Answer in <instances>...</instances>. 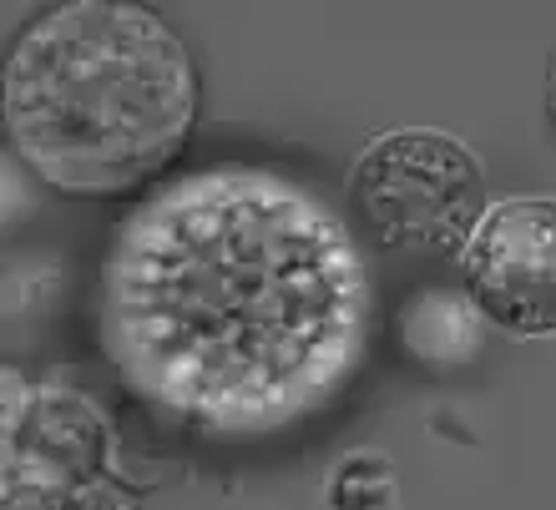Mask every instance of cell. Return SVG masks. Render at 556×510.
<instances>
[{"label": "cell", "mask_w": 556, "mask_h": 510, "mask_svg": "<svg viewBox=\"0 0 556 510\" xmlns=\"http://www.w3.org/2000/svg\"><path fill=\"white\" fill-rule=\"evenodd\" d=\"M369 263L299 177L218 162L117 222L97 329L142 399L207 435H274L334 399L369 344Z\"/></svg>", "instance_id": "1"}, {"label": "cell", "mask_w": 556, "mask_h": 510, "mask_svg": "<svg viewBox=\"0 0 556 510\" xmlns=\"http://www.w3.org/2000/svg\"><path fill=\"white\" fill-rule=\"evenodd\" d=\"M198 122V66L157 11L72 0L5 61V131L46 188L122 197L167 173Z\"/></svg>", "instance_id": "2"}, {"label": "cell", "mask_w": 556, "mask_h": 510, "mask_svg": "<svg viewBox=\"0 0 556 510\" xmlns=\"http://www.w3.org/2000/svg\"><path fill=\"white\" fill-rule=\"evenodd\" d=\"M354 203L395 248L466 253L485 218V173L445 131H390L354 167Z\"/></svg>", "instance_id": "3"}, {"label": "cell", "mask_w": 556, "mask_h": 510, "mask_svg": "<svg viewBox=\"0 0 556 510\" xmlns=\"http://www.w3.org/2000/svg\"><path fill=\"white\" fill-rule=\"evenodd\" d=\"M5 510H137L132 496L97 481L106 460L102 409L72 390L26 394L5 374Z\"/></svg>", "instance_id": "4"}, {"label": "cell", "mask_w": 556, "mask_h": 510, "mask_svg": "<svg viewBox=\"0 0 556 510\" xmlns=\"http://www.w3.org/2000/svg\"><path fill=\"white\" fill-rule=\"evenodd\" d=\"M470 304L521 339H556V197L485 207L466 253Z\"/></svg>", "instance_id": "5"}, {"label": "cell", "mask_w": 556, "mask_h": 510, "mask_svg": "<svg viewBox=\"0 0 556 510\" xmlns=\"http://www.w3.org/2000/svg\"><path fill=\"white\" fill-rule=\"evenodd\" d=\"M400 339L405 349L425 365H460L481 349V323H476V304L460 293L430 289L405 304L400 314Z\"/></svg>", "instance_id": "6"}, {"label": "cell", "mask_w": 556, "mask_h": 510, "mask_svg": "<svg viewBox=\"0 0 556 510\" xmlns=\"http://www.w3.org/2000/svg\"><path fill=\"white\" fill-rule=\"evenodd\" d=\"M329 500H334V510H390V500H395L390 466L375 460V455H354V460H344L339 475L329 481Z\"/></svg>", "instance_id": "7"}, {"label": "cell", "mask_w": 556, "mask_h": 510, "mask_svg": "<svg viewBox=\"0 0 556 510\" xmlns=\"http://www.w3.org/2000/svg\"><path fill=\"white\" fill-rule=\"evenodd\" d=\"M546 102H552V122H556V56H552V76H546Z\"/></svg>", "instance_id": "8"}]
</instances>
